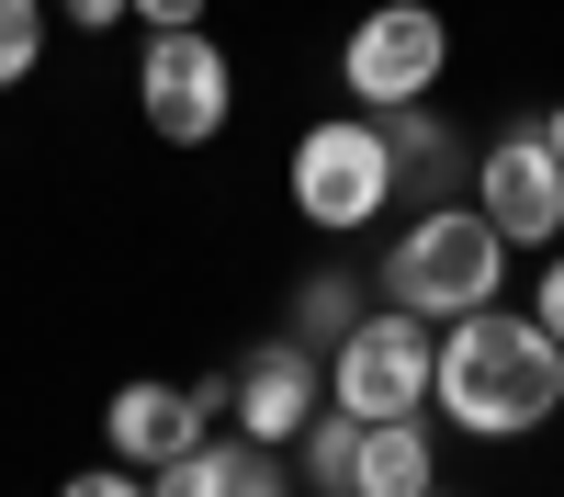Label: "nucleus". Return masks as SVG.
Returning <instances> with one entry per match:
<instances>
[{"mask_svg":"<svg viewBox=\"0 0 564 497\" xmlns=\"http://www.w3.org/2000/svg\"><path fill=\"white\" fill-rule=\"evenodd\" d=\"M430 407L463 430V441H531L564 419V339L520 305H475L441 328V374H430Z\"/></svg>","mask_w":564,"mask_h":497,"instance_id":"f257e3e1","label":"nucleus"},{"mask_svg":"<svg viewBox=\"0 0 564 497\" xmlns=\"http://www.w3.org/2000/svg\"><path fill=\"white\" fill-rule=\"evenodd\" d=\"M508 294V238L475 215V193L463 204H417L395 226V249H384V305L406 316H430V328H452V316H475Z\"/></svg>","mask_w":564,"mask_h":497,"instance_id":"f03ea898","label":"nucleus"},{"mask_svg":"<svg viewBox=\"0 0 564 497\" xmlns=\"http://www.w3.org/2000/svg\"><path fill=\"white\" fill-rule=\"evenodd\" d=\"M395 204V148H384V114H316L294 136V215L316 238H361V226H384Z\"/></svg>","mask_w":564,"mask_h":497,"instance_id":"7ed1b4c3","label":"nucleus"},{"mask_svg":"<svg viewBox=\"0 0 564 497\" xmlns=\"http://www.w3.org/2000/svg\"><path fill=\"white\" fill-rule=\"evenodd\" d=\"M135 114H148L159 148H215L226 114H238V68L204 23H159L135 45Z\"/></svg>","mask_w":564,"mask_h":497,"instance_id":"20e7f679","label":"nucleus"},{"mask_svg":"<svg viewBox=\"0 0 564 497\" xmlns=\"http://www.w3.org/2000/svg\"><path fill=\"white\" fill-rule=\"evenodd\" d=\"M430 374H441V328L406 305H372L361 328L327 350V396L350 419H430Z\"/></svg>","mask_w":564,"mask_h":497,"instance_id":"39448f33","label":"nucleus"},{"mask_svg":"<svg viewBox=\"0 0 564 497\" xmlns=\"http://www.w3.org/2000/svg\"><path fill=\"white\" fill-rule=\"evenodd\" d=\"M452 68V23L430 0H372V12L339 34V90L361 114H395V102H430Z\"/></svg>","mask_w":564,"mask_h":497,"instance_id":"423d86ee","label":"nucleus"},{"mask_svg":"<svg viewBox=\"0 0 564 497\" xmlns=\"http://www.w3.org/2000/svg\"><path fill=\"white\" fill-rule=\"evenodd\" d=\"M475 215L497 226L508 249H564V159L542 148L531 125H508L475 148Z\"/></svg>","mask_w":564,"mask_h":497,"instance_id":"0eeeda50","label":"nucleus"},{"mask_svg":"<svg viewBox=\"0 0 564 497\" xmlns=\"http://www.w3.org/2000/svg\"><path fill=\"white\" fill-rule=\"evenodd\" d=\"M215 407H226V385L135 374V385H113V407H102V441H113V464L159 475V464H181V452H204V441H215Z\"/></svg>","mask_w":564,"mask_h":497,"instance_id":"6e6552de","label":"nucleus"},{"mask_svg":"<svg viewBox=\"0 0 564 497\" xmlns=\"http://www.w3.org/2000/svg\"><path fill=\"white\" fill-rule=\"evenodd\" d=\"M226 407H238V430H249L260 452H282V441H294L316 407H327V361H316L294 328H282V339H260L238 374H226Z\"/></svg>","mask_w":564,"mask_h":497,"instance_id":"1a4fd4ad","label":"nucleus"},{"mask_svg":"<svg viewBox=\"0 0 564 497\" xmlns=\"http://www.w3.org/2000/svg\"><path fill=\"white\" fill-rule=\"evenodd\" d=\"M384 148H395V204H463V193H475V148H463L441 114L395 102L384 114Z\"/></svg>","mask_w":564,"mask_h":497,"instance_id":"9d476101","label":"nucleus"},{"mask_svg":"<svg viewBox=\"0 0 564 497\" xmlns=\"http://www.w3.org/2000/svg\"><path fill=\"white\" fill-rule=\"evenodd\" d=\"M430 486H441V441H430V419H361L350 497H430Z\"/></svg>","mask_w":564,"mask_h":497,"instance_id":"9b49d317","label":"nucleus"},{"mask_svg":"<svg viewBox=\"0 0 564 497\" xmlns=\"http://www.w3.org/2000/svg\"><path fill=\"white\" fill-rule=\"evenodd\" d=\"M249 475H271V452L238 430V441H204V452H181V464H159L148 486H159V497H238Z\"/></svg>","mask_w":564,"mask_h":497,"instance_id":"f8f14e48","label":"nucleus"},{"mask_svg":"<svg viewBox=\"0 0 564 497\" xmlns=\"http://www.w3.org/2000/svg\"><path fill=\"white\" fill-rule=\"evenodd\" d=\"M350 452H361V419L339 396L316 407V419L294 430V464H305V497H350Z\"/></svg>","mask_w":564,"mask_h":497,"instance_id":"ddd939ff","label":"nucleus"},{"mask_svg":"<svg viewBox=\"0 0 564 497\" xmlns=\"http://www.w3.org/2000/svg\"><path fill=\"white\" fill-rule=\"evenodd\" d=\"M361 316H372V305H361L350 271H305V283H294V339H305V350H339Z\"/></svg>","mask_w":564,"mask_h":497,"instance_id":"4468645a","label":"nucleus"},{"mask_svg":"<svg viewBox=\"0 0 564 497\" xmlns=\"http://www.w3.org/2000/svg\"><path fill=\"white\" fill-rule=\"evenodd\" d=\"M45 34H57V0H0V90L45 68Z\"/></svg>","mask_w":564,"mask_h":497,"instance_id":"2eb2a0df","label":"nucleus"},{"mask_svg":"<svg viewBox=\"0 0 564 497\" xmlns=\"http://www.w3.org/2000/svg\"><path fill=\"white\" fill-rule=\"evenodd\" d=\"M57 497H159V486L135 475V464H90V475H68Z\"/></svg>","mask_w":564,"mask_h":497,"instance_id":"dca6fc26","label":"nucleus"},{"mask_svg":"<svg viewBox=\"0 0 564 497\" xmlns=\"http://www.w3.org/2000/svg\"><path fill=\"white\" fill-rule=\"evenodd\" d=\"M57 23L68 34H113V23H135V0H57Z\"/></svg>","mask_w":564,"mask_h":497,"instance_id":"f3484780","label":"nucleus"},{"mask_svg":"<svg viewBox=\"0 0 564 497\" xmlns=\"http://www.w3.org/2000/svg\"><path fill=\"white\" fill-rule=\"evenodd\" d=\"M531 316L564 339V249H542V283H531Z\"/></svg>","mask_w":564,"mask_h":497,"instance_id":"a211bd4d","label":"nucleus"},{"mask_svg":"<svg viewBox=\"0 0 564 497\" xmlns=\"http://www.w3.org/2000/svg\"><path fill=\"white\" fill-rule=\"evenodd\" d=\"M135 23H148V34L159 23H204V0H135Z\"/></svg>","mask_w":564,"mask_h":497,"instance_id":"6ab92c4d","label":"nucleus"},{"mask_svg":"<svg viewBox=\"0 0 564 497\" xmlns=\"http://www.w3.org/2000/svg\"><path fill=\"white\" fill-rule=\"evenodd\" d=\"M531 136H542V148L564 159V102H542V114H531Z\"/></svg>","mask_w":564,"mask_h":497,"instance_id":"aec40b11","label":"nucleus"},{"mask_svg":"<svg viewBox=\"0 0 564 497\" xmlns=\"http://www.w3.org/2000/svg\"><path fill=\"white\" fill-rule=\"evenodd\" d=\"M238 497H305V486H282V475H249V486H238Z\"/></svg>","mask_w":564,"mask_h":497,"instance_id":"412c9836","label":"nucleus"},{"mask_svg":"<svg viewBox=\"0 0 564 497\" xmlns=\"http://www.w3.org/2000/svg\"><path fill=\"white\" fill-rule=\"evenodd\" d=\"M430 497H441V486H430Z\"/></svg>","mask_w":564,"mask_h":497,"instance_id":"4be33fe9","label":"nucleus"}]
</instances>
